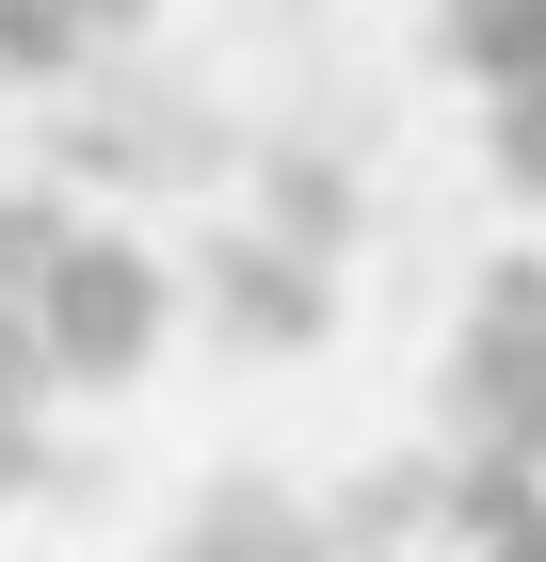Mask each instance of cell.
<instances>
[{
	"mask_svg": "<svg viewBox=\"0 0 546 562\" xmlns=\"http://www.w3.org/2000/svg\"><path fill=\"white\" fill-rule=\"evenodd\" d=\"M145 0H0V81H65L97 33H129Z\"/></svg>",
	"mask_w": 546,
	"mask_h": 562,
	"instance_id": "5b68a950",
	"label": "cell"
},
{
	"mask_svg": "<svg viewBox=\"0 0 546 562\" xmlns=\"http://www.w3.org/2000/svg\"><path fill=\"white\" fill-rule=\"evenodd\" d=\"M274 225L337 258V241H354V177H337V161H274Z\"/></svg>",
	"mask_w": 546,
	"mask_h": 562,
	"instance_id": "8992f818",
	"label": "cell"
},
{
	"mask_svg": "<svg viewBox=\"0 0 546 562\" xmlns=\"http://www.w3.org/2000/svg\"><path fill=\"white\" fill-rule=\"evenodd\" d=\"M450 434L499 450V467H546V258L482 273V305L450 338Z\"/></svg>",
	"mask_w": 546,
	"mask_h": 562,
	"instance_id": "6da1fadb",
	"label": "cell"
},
{
	"mask_svg": "<svg viewBox=\"0 0 546 562\" xmlns=\"http://www.w3.org/2000/svg\"><path fill=\"white\" fill-rule=\"evenodd\" d=\"M210 305H225V338H257V353H305L337 322V273H322V241H210Z\"/></svg>",
	"mask_w": 546,
	"mask_h": 562,
	"instance_id": "277c9868",
	"label": "cell"
},
{
	"mask_svg": "<svg viewBox=\"0 0 546 562\" xmlns=\"http://www.w3.org/2000/svg\"><path fill=\"white\" fill-rule=\"evenodd\" d=\"M48 353H65V386H129L145 353H161V258L145 241H113V225H81L65 258H48Z\"/></svg>",
	"mask_w": 546,
	"mask_h": 562,
	"instance_id": "3957f363",
	"label": "cell"
},
{
	"mask_svg": "<svg viewBox=\"0 0 546 562\" xmlns=\"http://www.w3.org/2000/svg\"><path fill=\"white\" fill-rule=\"evenodd\" d=\"M33 467H48V434L16 418V402H0V498H33Z\"/></svg>",
	"mask_w": 546,
	"mask_h": 562,
	"instance_id": "52a82bcc",
	"label": "cell"
},
{
	"mask_svg": "<svg viewBox=\"0 0 546 562\" xmlns=\"http://www.w3.org/2000/svg\"><path fill=\"white\" fill-rule=\"evenodd\" d=\"M257 562H337V547H322V530H290V547H257Z\"/></svg>",
	"mask_w": 546,
	"mask_h": 562,
	"instance_id": "ba28073f",
	"label": "cell"
},
{
	"mask_svg": "<svg viewBox=\"0 0 546 562\" xmlns=\"http://www.w3.org/2000/svg\"><path fill=\"white\" fill-rule=\"evenodd\" d=\"M434 65L482 97L499 177L546 210V0H434Z\"/></svg>",
	"mask_w": 546,
	"mask_h": 562,
	"instance_id": "7a4b0ae2",
	"label": "cell"
}]
</instances>
